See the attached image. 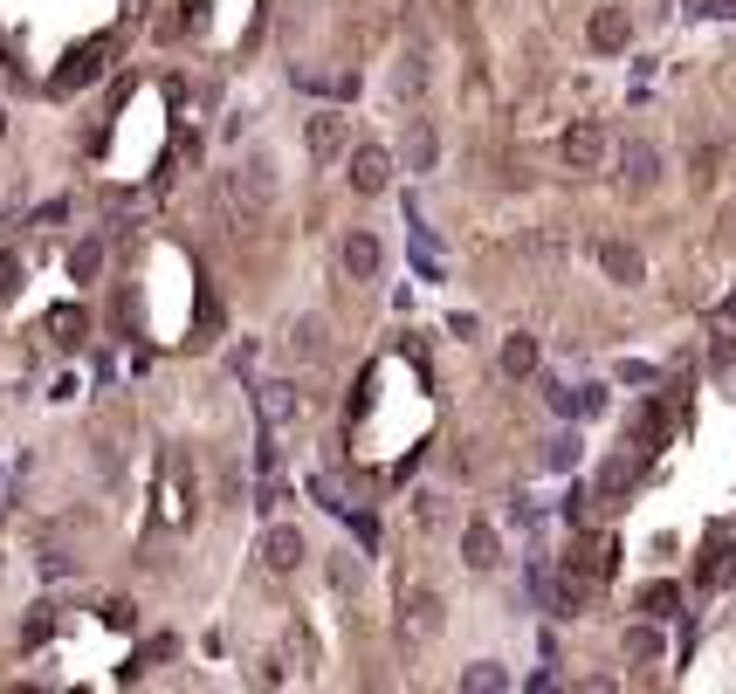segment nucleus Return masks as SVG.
<instances>
[{"label":"nucleus","instance_id":"obj_17","mask_svg":"<svg viewBox=\"0 0 736 694\" xmlns=\"http://www.w3.org/2000/svg\"><path fill=\"white\" fill-rule=\"evenodd\" d=\"M510 674H502V660H468L462 667V694H502Z\"/></svg>","mask_w":736,"mask_h":694},{"label":"nucleus","instance_id":"obj_22","mask_svg":"<svg viewBox=\"0 0 736 694\" xmlns=\"http://www.w3.org/2000/svg\"><path fill=\"white\" fill-rule=\"evenodd\" d=\"M97 269H104V241H76V248H69V275L90 282Z\"/></svg>","mask_w":736,"mask_h":694},{"label":"nucleus","instance_id":"obj_20","mask_svg":"<svg viewBox=\"0 0 736 694\" xmlns=\"http://www.w3.org/2000/svg\"><path fill=\"white\" fill-rule=\"evenodd\" d=\"M290 351H296V357H317V351H324V323H317V317H296V323H290Z\"/></svg>","mask_w":736,"mask_h":694},{"label":"nucleus","instance_id":"obj_2","mask_svg":"<svg viewBox=\"0 0 736 694\" xmlns=\"http://www.w3.org/2000/svg\"><path fill=\"white\" fill-rule=\"evenodd\" d=\"M537 599H544V612L551 619H586V578L571 571H537Z\"/></svg>","mask_w":736,"mask_h":694},{"label":"nucleus","instance_id":"obj_5","mask_svg":"<svg viewBox=\"0 0 736 694\" xmlns=\"http://www.w3.org/2000/svg\"><path fill=\"white\" fill-rule=\"evenodd\" d=\"M303 145H310V159H344V145H351V124L338 111H317L310 124H303Z\"/></svg>","mask_w":736,"mask_h":694},{"label":"nucleus","instance_id":"obj_10","mask_svg":"<svg viewBox=\"0 0 736 694\" xmlns=\"http://www.w3.org/2000/svg\"><path fill=\"white\" fill-rule=\"evenodd\" d=\"M262 564H269L275 578H290L296 564H303V530H290V523H275V530L262 536Z\"/></svg>","mask_w":736,"mask_h":694},{"label":"nucleus","instance_id":"obj_6","mask_svg":"<svg viewBox=\"0 0 736 694\" xmlns=\"http://www.w3.org/2000/svg\"><path fill=\"white\" fill-rule=\"evenodd\" d=\"M620 179H626V193H647L654 179H661V151H654L647 138H626L620 145Z\"/></svg>","mask_w":736,"mask_h":694},{"label":"nucleus","instance_id":"obj_9","mask_svg":"<svg viewBox=\"0 0 736 694\" xmlns=\"http://www.w3.org/2000/svg\"><path fill=\"white\" fill-rule=\"evenodd\" d=\"M399 626H406V639H434L441 633V591H420L414 584V591H406V619Z\"/></svg>","mask_w":736,"mask_h":694},{"label":"nucleus","instance_id":"obj_29","mask_svg":"<svg viewBox=\"0 0 736 694\" xmlns=\"http://www.w3.org/2000/svg\"><path fill=\"white\" fill-rule=\"evenodd\" d=\"M132 619H138V612L124 605V599H111V605H104V626H117V633H124V626H132Z\"/></svg>","mask_w":736,"mask_h":694},{"label":"nucleus","instance_id":"obj_12","mask_svg":"<svg viewBox=\"0 0 736 694\" xmlns=\"http://www.w3.org/2000/svg\"><path fill=\"white\" fill-rule=\"evenodd\" d=\"M592 262L613 275V282H641V275H647V262H641V248H633V241H599Z\"/></svg>","mask_w":736,"mask_h":694},{"label":"nucleus","instance_id":"obj_28","mask_svg":"<svg viewBox=\"0 0 736 694\" xmlns=\"http://www.w3.org/2000/svg\"><path fill=\"white\" fill-rule=\"evenodd\" d=\"M48 633H56V605H35V619H29V633H21V639H29V647H42Z\"/></svg>","mask_w":736,"mask_h":694},{"label":"nucleus","instance_id":"obj_16","mask_svg":"<svg viewBox=\"0 0 736 694\" xmlns=\"http://www.w3.org/2000/svg\"><path fill=\"white\" fill-rule=\"evenodd\" d=\"M578 454H586V441H578L571 426H565V433H551V441H544V475H571V468H578Z\"/></svg>","mask_w":736,"mask_h":694},{"label":"nucleus","instance_id":"obj_30","mask_svg":"<svg viewBox=\"0 0 736 694\" xmlns=\"http://www.w3.org/2000/svg\"><path fill=\"white\" fill-rule=\"evenodd\" d=\"M0 138H8V111H0Z\"/></svg>","mask_w":736,"mask_h":694},{"label":"nucleus","instance_id":"obj_15","mask_svg":"<svg viewBox=\"0 0 736 694\" xmlns=\"http://www.w3.org/2000/svg\"><path fill=\"white\" fill-rule=\"evenodd\" d=\"M296 420V385L290 378H269L262 385V426H290Z\"/></svg>","mask_w":736,"mask_h":694},{"label":"nucleus","instance_id":"obj_19","mask_svg":"<svg viewBox=\"0 0 736 694\" xmlns=\"http://www.w3.org/2000/svg\"><path fill=\"white\" fill-rule=\"evenodd\" d=\"M434 159H441L434 124H414V138H406V172H434Z\"/></svg>","mask_w":736,"mask_h":694},{"label":"nucleus","instance_id":"obj_27","mask_svg":"<svg viewBox=\"0 0 736 694\" xmlns=\"http://www.w3.org/2000/svg\"><path fill=\"white\" fill-rule=\"evenodd\" d=\"M736 578V550H716V564L702 557V584H729Z\"/></svg>","mask_w":736,"mask_h":694},{"label":"nucleus","instance_id":"obj_26","mask_svg":"<svg viewBox=\"0 0 736 694\" xmlns=\"http://www.w3.org/2000/svg\"><path fill=\"white\" fill-rule=\"evenodd\" d=\"M14 289H21V254H14V248H0V303H8Z\"/></svg>","mask_w":736,"mask_h":694},{"label":"nucleus","instance_id":"obj_11","mask_svg":"<svg viewBox=\"0 0 736 694\" xmlns=\"http://www.w3.org/2000/svg\"><path fill=\"white\" fill-rule=\"evenodd\" d=\"M462 564H468V571H496V564H502V536L482 523V516L462 530Z\"/></svg>","mask_w":736,"mask_h":694},{"label":"nucleus","instance_id":"obj_8","mask_svg":"<svg viewBox=\"0 0 736 694\" xmlns=\"http://www.w3.org/2000/svg\"><path fill=\"white\" fill-rule=\"evenodd\" d=\"M586 42L599 48V56H620V48L633 42V14H626V8H599V14L586 21Z\"/></svg>","mask_w":736,"mask_h":694},{"label":"nucleus","instance_id":"obj_21","mask_svg":"<svg viewBox=\"0 0 736 694\" xmlns=\"http://www.w3.org/2000/svg\"><path fill=\"white\" fill-rule=\"evenodd\" d=\"M97 69H104V48H83L69 69H63V90H83V83H97Z\"/></svg>","mask_w":736,"mask_h":694},{"label":"nucleus","instance_id":"obj_14","mask_svg":"<svg viewBox=\"0 0 736 694\" xmlns=\"http://www.w3.org/2000/svg\"><path fill=\"white\" fill-rule=\"evenodd\" d=\"M641 447H626V454H613V460H605V468H599V496H620V488H633V481H641Z\"/></svg>","mask_w":736,"mask_h":694},{"label":"nucleus","instance_id":"obj_23","mask_svg":"<svg viewBox=\"0 0 736 694\" xmlns=\"http://www.w3.org/2000/svg\"><path fill=\"white\" fill-rule=\"evenodd\" d=\"M675 605H681L675 584H647V591H641V612H647V619H675Z\"/></svg>","mask_w":736,"mask_h":694},{"label":"nucleus","instance_id":"obj_1","mask_svg":"<svg viewBox=\"0 0 736 694\" xmlns=\"http://www.w3.org/2000/svg\"><path fill=\"white\" fill-rule=\"evenodd\" d=\"M227 193H235L241 214H262L275 200V159H262V151H256V159H241L235 172H227Z\"/></svg>","mask_w":736,"mask_h":694},{"label":"nucleus","instance_id":"obj_18","mask_svg":"<svg viewBox=\"0 0 736 694\" xmlns=\"http://www.w3.org/2000/svg\"><path fill=\"white\" fill-rule=\"evenodd\" d=\"M620 653L626 660H661V619H647V626H626V639H620Z\"/></svg>","mask_w":736,"mask_h":694},{"label":"nucleus","instance_id":"obj_13","mask_svg":"<svg viewBox=\"0 0 736 694\" xmlns=\"http://www.w3.org/2000/svg\"><path fill=\"white\" fill-rule=\"evenodd\" d=\"M502 378H537V338L530 330L502 338Z\"/></svg>","mask_w":736,"mask_h":694},{"label":"nucleus","instance_id":"obj_25","mask_svg":"<svg viewBox=\"0 0 736 694\" xmlns=\"http://www.w3.org/2000/svg\"><path fill=\"white\" fill-rule=\"evenodd\" d=\"M578 413H605V385H571V420Z\"/></svg>","mask_w":736,"mask_h":694},{"label":"nucleus","instance_id":"obj_3","mask_svg":"<svg viewBox=\"0 0 736 694\" xmlns=\"http://www.w3.org/2000/svg\"><path fill=\"white\" fill-rule=\"evenodd\" d=\"M605 151H613L605 124H599V117H571V132H565V166H571V172H599Z\"/></svg>","mask_w":736,"mask_h":694},{"label":"nucleus","instance_id":"obj_7","mask_svg":"<svg viewBox=\"0 0 736 694\" xmlns=\"http://www.w3.org/2000/svg\"><path fill=\"white\" fill-rule=\"evenodd\" d=\"M378 269H386V248H378V235L351 227V235H344V275H351V282H378Z\"/></svg>","mask_w":736,"mask_h":694},{"label":"nucleus","instance_id":"obj_24","mask_svg":"<svg viewBox=\"0 0 736 694\" xmlns=\"http://www.w3.org/2000/svg\"><path fill=\"white\" fill-rule=\"evenodd\" d=\"M420 83H427V62H420V56H399V76H393V90L406 96V104H414V96H420Z\"/></svg>","mask_w":736,"mask_h":694},{"label":"nucleus","instance_id":"obj_4","mask_svg":"<svg viewBox=\"0 0 736 694\" xmlns=\"http://www.w3.org/2000/svg\"><path fill=\"white\" fill-rule=\"evenodd\" d=\"M393 186V151L386 145H359L351 151V193H386Z\"/></svg>","mask_w":736,"mask_h":694}]
</instances>
